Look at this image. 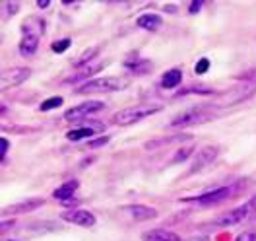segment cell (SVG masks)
<instances>
[{
  "label": "cell",
  "instance_id": "19",
  "mask_svg": "<svg viewBox=\"0 0 256 241\" xmlns=\"http://www.w3.org/2000/svg\"><path fill=\"white\" fill-rule=\"evenodd\" d=\"M136 24H138L140 28H144V30L154 32V30H158L161 26V18L158 16V14H144V16H140L136 20Z\"/></svg>",
  "mask_w": 256,
  "mask_h": 241
},
{
  "label": "cell",
  "instance_id": "25",
  "mask_svg": "<svg viewBox=\"0 0 256 241\" xmlns=\"http://www.w3.org/2000/svg\"><path fill=\"white\" fill-rule=\"evenodd\" d=\"M70 45H72V39H68V37H66V39H60V41H54V43H52V51L60 55V53H64Z\"/></svg>",
  "mask_w": 256,
  "mask_h": 241
},
{
  "label": "cell",
  "instance_id": "21",
  "mask_svg": "<svg viewBox=\"0 0 256 241\" xmlns=\"http://www.w3.org/2000/svg\"><path fill=\"white\" fill-rule=\"evenodd\" d=\"M180 140H190V136H167V138H156V140H150L146 142V150H154L158 146H165L169 142H180Z\"/></svg>",
  "mask_w": 256,
  "mask_h": 241
},
{
  "label": "cell",
  "instance_id": "13",
  "mask_svg": "<svg viewBox=\"0 0 256 241\" xmlns=\"http://www.w3.org/2000/svg\"><path fill=\"white\" fill-rule=\"evenodd\" d=\"M37 47H39V37H37V35H32V33H24V35H22L20 53H22L24 57H33Z\"/></svg>",
  "mask_w": 256,
  "mask_h": 241
},
{
  "label": "cell",
  "instance_id": "12",
  "mask_svg": "<svg viewBox=\"0 0 256 241\" xmlns=\"http://www.w3.org/2000/svg\"><path fill=\"white\" fill-rule=\"evenodd\" d=\"M45 204V198H28V200H22L18 204H12L8 208H4V214L10 216V214H26V212H33V210L41 208Z\"/></svg>",
  "mask_w": 256,
  "mask_h": 241
},
{
  "label": "cell",
  "instance_id": "8",
  "mask_svg": "<svg viewBox=\"0 0 256 241\" xmlns=\"http://www.w3.org/2000/svg\"><path fill=\"white\" fill-rule=\"evenodd\" d=\"M32 76V70L30 68H8L2 72L0 76V88L2 90H8V88H14L20 86Z\"/></svg>",
  "mask_w": 256,
  "mask_h": 241
},
{
  "label": "cell",
  "instance_id": "15",
  "mask_svg": "<svg viewBox=\"0 0 256 241\" xmlns=\"http://www.w3.org/2000/svg\"><path fill=\"white\" fill-rule=\"evenodd\" d=\"M128 212L132 214V218L136 222H146V220H152L158 216V212L152 208V206H142V204H134V206H128Z\"/></svg>",
  "mask_w": 256,
  "mask_h": 241
},
{
  "label": "cell",
  "instance_id": "27",
  "mask_svg": "<svg viewBox=\"0 0 256 241\" xmlns=\"http://www.w3.org/2000/svg\"><path fill=\"white\" fill-rule=\"evenodd\" d=\"M235 241H256V231H244Z\"/></svg>",
  "mask_w": 256,
  "mask_h": 241
},
{
  "label": "cell",
  "instance_id": "31",
  "mask_svg": "<svg viewBox=\"0 0 256 241\" xmlns=\"http://www.w3.org/2000/svg\"><path fill=\"white\" fill-rule=\"evenodd\" d=\"M107 142H109V138L103 136V138H99V140H92V142H90V148H99V146L107 144Z\"/></svg>",
  "mask_w": 256,
  "mask_h": 241
},
{
  "label": "cell",
  "instance_id": "4",
  "mask_svg": "<svg viewBox=\"0 0 256 241\" xmlns=\"http://www.w3.org/2000/svg\"><path fill=\"white\" fill-rule=\"evenodd\" d=\"M128 88V82L122 78H96L82 84L76 90L78 94H97V92H118Z\"/></svg>",
  "mask_w": 256,
  "mask_h": 241
},
{
  "label": "cell",
  "instance_id": "20",
  "mask_svg": "<svg viewBox=\"0 0 256 241\" xmlns=\"http://www.w3.org/2000/svg\"><path fill=\"white\" fill-rule=\"evenodd\" d=\"M76 189H78V181H68V183H64L62 187H58V189L54 191V198H60V200L70 198Z\"/></svg>",
  "mask_w": 256,
  "mask_h": 241
},
{
  "label": "cell",
  "instance_id": "1",
  "mask_svg": "<svg viewBox=\"0 0 256 241\" xmlns=\"http://www.w3.org/2000/svg\"><path fill=\"white\" fill-rule=\"evenodd\" d=\"M256 94V82L254 80H242L233 84L231 88H227L225 92H222L218 99L214 103H210L214 109H225V107H233L237 103H242L246 99Z\"/></svg>",
  "mask_w": 256,
  "mask_h": 241
},
{
  "label": "cell",
  "instance_id": "28",
  "mask_svg": "<svg viewBox=\"0 0 256 241\" xmlns=\"http://www.w3.org/2000/svg\"><path fill=\"white\" fill-rule=\"evenodd\" d=\"M202 4H204L202 0H192L190 6H188V12H190V14H196V12L202 8Z\"/></svg>",
  "mask_w": 256,
  "mask_h": 241
},
{
  "label": "cell",
  "instance_id": "5",
  "mask_svg": "<svg viewBox=\"0 0 256 241\" xmlns=\"http://www.w3.org/2000/svg\"><path fill=\"white\" fill-rule=\"evenodd\" d=\"M235 187H222V189H212L208 193L200 194V196H186L182 198L184 202H194V204H202V206H210V204H218L224 202L225 198H229Z\"/></svg>",
  "mask_w": 256,
  "mask_h": 241
},
{
  "label": "cell",
  "instance_id": "30",
  "mask_svg": "<svg viewBox=\"0 0 256 241\" xmlns=\"http://www.w3.org/2000/svg\"><path fill=\"white\" fill-rule=\"evenodd\" d=\"M6 6H8V12H10V14H16L18 10H20V2H14V0L6 2Z\"/></svg>",
  "mask_w": 256,
  "mask_h": 241
},
{
  "label": "cell",
  "instance_id": "11",
  "mask_svg": "<svg viewBox=\"0 0 256 241\" xmlns=\"http://www.w3.org/2000/svg\"><path fill=\"white\" fill-rule=\"evenodd\" d=\"M105 68V63H99V65H88V66H82V68H78L74 74H70V76H66L64 78V84H78V82H84L86 84V80L88 78H92L96 72H99V70H103Z\"/></svg>",
  "mask_w": 256,
  "mask_h": 241
},
{
  "label": "cell",
  "instance_id": "14",
  "mask_svg": "<svg viewBox=\"0 0 256 241\" xmlns=\"http://www.w3.org/2000/svg\"><path fill=\"white\" fill-rule=\"evenodd\" d=\"M101 130H103V125H101V123H97V125H84L82 129L70 130V132L66 134V138H68V140H82V138H88V136H92V134H96V132H101Z\"/></svg>",
  "mask_w": 256,
  "mask_h": 241
},
{
  "label": "cell",
  "instance_id": "16",
  "mask_svg": "<svg viewBox=\"0 0 256 241\" xmlns=\"http://www.w3.org/2000/svg\"><path fill=\"white\" fill-rule=\"evenodd\" d=\"M180 80H182V72L178 70V68H171V70H167L163 76H161V88L163 90H173V88H176L178 84H180Z\"/></svg>",
  "mask_w": 256,
  "mask_h": 241
},
{
  "label": "cell",
  "instance_id": "9",
  "mask_svg": "<svg viewBox=\"0 0 256 241\" xmlns=\"http://www.w3.org/2000/svg\"><path fill=\"white\" fill-rule=\"evenodd\" d=\"M64 222H70V224H76L82 225V227H92L96 224V216L88 210H82V208H74V210H64L60 214Z\"/></svg>",
  "mask_w": 256,
  "mask_h": 241
},
{
  "label": "cell",
  "instance_id": "18",
  "mask_svg": "<svg viewBox=\"0 0 256 241\" xmlns=\"http://www.w3.org/2000/svg\"><path fill=\"white\" fill-rule=\"evenodd\" d=\"M142 239L144 241H180L178 235L167 231V229H150V231H146L144 235H142Z\"/></svg>",
  "mask_w": 256,
  "mask_h": 241
},
{
  "label": "cell",
  "instance_id": "29",
  "mask_svg": "<svg viewBox=\"0 0 256 241\" xmlns=\"http://www.w3.org/2000/svg\"><path fill=\"white\" fill-rule=\"evenodd\" d=\"M8 148H10V142L6 138H0V156H2V161H4V156H6Z\"/></svg>",
  "mask_w": 256,
  "mask_h": 241
},
{
  "label": "cell",
  "instance_id": "32",
  "mask_svg": "<svg viewBox=\"0 0 256 241\" xmlns=\"http://www.w3.org/2000/svg\"><path fill=\"white\" fill-rule=\"evenodd\" d=\"M48 4H50L48 0H37V6H39V8H47Z\"/></svg>",
  "mask_w": 256,
  "mask_h": 241
},
{
  "label": "cell",
  "instance_id": "10",
  "mask_svg": "<svg viewBox=\"0 0 256 241\" xmlns=\"http://www.w3.org/2000/svg\"><path fill=\"white\" fill-rule=\"evenodd\" d=\"M218 154H220V148H218V146H206V148H202V150L198 152V156L194 158V161H192V167H190V171H188V173L200 171L202 167L210 165L212 161L218 158Z\"/></svg>",
  "mask_w": 256,
  "mask_h": 241
},
{
  "label": "cell",
  "instance_id": "24",
  "mask_svg": "<svg viewBox=\"0 0 256 241\" xmlns=\"http://www.w3.org/2000/svg\"><path fill=\"white\" fill-rule=\"evenodd\" d=\"M60 105H62V97H50V99H45L41 103V111H48V109H54Z\"/></svg>",
  "mask_w": 256,
  "mask_h": 241
},
{
  "label": "cell",
  "instance_id": "7",
  "mask_svg": "<svg viewBox=\"0 0 256 241\" xmlns=\"http://www.w3.org/2000/svg\"><path fill=\"white\" fill-rule=\"evenodd\" d=\"M252 212H254V202L248 200L246 204H242V206H239V208H235V210H231V212H227V214H224L222 218H218V220H216V225L240 224V222H244L246 218H250Z\"/></svg>",
  "mask_w": 256,
  "mask_h": 241
},
{
  "label": "cell",
  "instance_id": "3",
  "mask_svg": "<svg viewBox=\"0 0 256 241\" xmlns=\"http://www.w3.org/2000/svg\"><path fill=\"white\" fill-rule=\"evenodd\" d=\"M160 111V105H136V107H128V109L114 113L112 123L118 125V127H128V125H134V123L142 121L146 117H152V115H156Z\"/></svg>",
  "mask_w": 256,
  "mask_h": 241
},
{
  "label": "cell",
  "instance_id": "22",
  "mask_svg": "<svg viewBox=\"0 0 256 241\" xmlns=\"http://www.w3.org/2000/svg\"><path fill=\"white\" fill-rule=\"evenodd\" d=\"M97 51H99L97 47L86 49V53H82L78 59H74L72 66H74V68H82V66H88V63H90V61H92V59H94V57L97 55Z\"/></svg>",
  "mask_w": 256,
  "mask_h": 241
},
{
  "label": "cell",
  "instance_id": "2",
  "mask_svg": "<svg viewBox=\"0 0 256 241\" xmlns=\"http://www.w3.org/2000/svg\"><path fill=\"white\" fill-rule=\"evenodd\" d=\"M212 105H196L192 109L175 115L171 121H169V127L171 129H186L192 125H200V123H206L210 119H214V113H212Z\"/></svg>",
  "mask_w": 256,
  "mask_h": 241
},
{
  "label": "cell",
  "instance_id": "17",
  "mask_svg": "<svg viewBox=\"0 0 256 241\" xmlns=\"http://www.w3.org/2000/svg\"><path fill=\"white\" fill-rule=\"evenodd\" d=\"M22 32L41 37L45 33V22H43V18H28L24 22V26H22Z\"/></svg>",
  "mask_w": 256,
  "mask_h": 241
},
{
  "label": "cell",
  "instance_id": "26",
  "mask_svg": "<svg viewBox=\"0 0 256 241\" xmlns=\"http://www.w3.org/2000/svg\"><path fill=\"white\" fill-rule=\"evenodd\" d=\"M208 70H210L208 59H200V61L196 63V68H194V72H196V74H204V72H208Z\"/></svg>",
  "mask_w": 256,
  "mask_h": 241
},
{
  "label": "cell",
  "instance_id": "23",
  "mask_svg": "<svg viewBox=\"0 0 256 241\" xmlns=\"http://www.w3.org/2000/svg\"><path fill=\"white\" fill-rule=\"evenodd\" d=\"M192 152H194V146H192V144L182 146V148L176 152L175 156H173V161H175V163H180V161H184V160H190Z\"/></svg>",
  "mask_w": 256,
  "mask_h": 241
},
{
  "label": "cell",
  "instance_id": "6",
  "mask_svg": "<svg viewBox=\"0 0 256 241\" xmlns=\"http://www.w3.org/2000/svg\"><path fill=\"white\" fill-rule=\"evenodd\" d=\"M105 107L103 101H96V99H90V101H84L80 105H74L70 107L68 111L64 113V119L66 121H80V119H86V117H92L94 113L101 111Z\"/></svg>",
  "mask_w": 256,
  "mask_h": 241
}]
</instances>
